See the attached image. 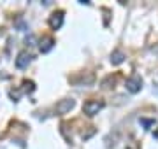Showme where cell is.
I'll return each instance as SVG.
<instances>
[{
  "label": "cell",
  "mask_w": 158,
  "mask_h": 149,
  "mask_svg": "<svg viewBox=\"0 0 158 149\" xmlns=\"http://www.w3.org/2000/svg\"><path fill=\"white\" fill-rule=\"evenodd\" d=\"M100 109H104V102H98V100H88V102H85V105H83V111H85V114L88 116H95L97 112Z\"/></svg>",
  "instance_id": "6da1fadb"
},
{
  "label": "cell",
  "mask_w": 158,
  "mask_h": 149,
  "mask_svg": "<svg viewBox=\"0 0 158 149\" xmlns=\"http://www.w3.org/2000/svg\"><path fill=\"white\" fill-rule=\"evenodd\" d=\"M127 90H128L130 93H137V91H141V88H142V79H141V75H132L130 79H127Z\"/></svg>",
  "instance_id": "7a4b0ae2"
},
{
  "label": "cell",
  "mask_w": 158,
  "mask_h": 149,
  "mask_svg": "<svg viewBox=\"0 0 158 149\" xmlns=\"http://www.w3.org/2000/svg\"><path fill=\"white\" fill-rule=\"evenodd\" d=\"M63 25V11H56L49 16V26L53 30H58Z\"/></svg>",
  "instance_id": "3957f363"
},
{
  "label": "cell",
  "mask_w": 158,
  "mask_h": 149,
  "mask_svg": "<svg viewBox=\"0 0 158 149\" xmlns=\"http://www.w3.org/2000/svg\"><path fill=\"white\" fill-rule=\"evenodd\" d=\"M30 62H32V54L27 53V51H21L19 54H18V58H16V67L18 69H25Z\"/></svg>",
  "instance_id": "277c9868"
},
{
  "label": "cell",
  "mask_w": 158,
  "mask_h": 149,
  "mask_svg": "<svg viewBox=\"0 0 158 149\" xmlns=\"http://www.w3.org/2000/svg\"><path fill=\"white\" fill-rule=\"evenodd\" d=\"M72 107H74V100L72 98H67V100H62V102L56 103V112L58 114H67Z\"/></svg>",
  "instance_id": "5b68a950"
},
{
  "label": "cell",
  "mask_w": 158,
  "mask_h": 149,
  "mask_svg": "<svg viewBox=\"0 0 158 149\" xmlns=\"http://www.w3.org/2000/svg\"><path fill=\"white\" fill-rule=\"evenodd\" d=\"M55 46V40L51 39V37H44V39L40 40V53H48L53 49Z\"/></svg>",
  "instance_id": "8992f818"
},
{
  "label": "cell",
  "mask_w": 158,
  "mask_h": 149,
  "mask_svg": "<svg viewBox=\"0 0 158 149\" xmlns=\"http://www.w3.org/2000/svg\"><path fill=\"white\" fill-rule=\"evenodd\" d=\"M125 60V54L121 51H114L113 53V56H111V62L114 63V65H119V63H123Z\"/></svg>",
  "instance_id": "52a82bcc"
},
{
  "label": "cell",
  "mask_w": 158,
  "mask_h": 149,
  "mask_svg": "<svg viewBox=\"0 0 158 149\" xmlns=\"http://www.w3.org/2000/svg\"><path fill=\"white\" fill-rule=\"evenodd\" d=\"M141 123H142L144 126H151L153 123H155V121H149V119H141Z\"/></svg>",
  "instance_id": "ba28073f"
},
{
  "label": "cell",
  "mask_w": 158,
  "mask_h": 149,
  "mask_svg": "<svg viewBox=\"0 0 158 149\" xmlns=\"http://www.w3.org/2000/svg\"><path fill=\"white\" fill-rule=\"evenodd\" d=\"M156 91H158V84H156Z\"/></svg>",
  "instance_id": "9c48e42d"
}]
</instances>
